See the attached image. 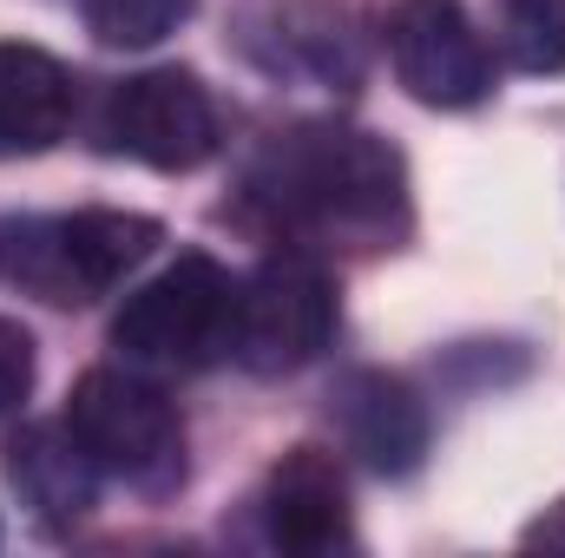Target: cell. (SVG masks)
I'll return each instance as SVG.
<instances>
[{
	"mask_svg": "<svg viewBox=\"0 0 565 558\" xmlns=\"http://www.w3.org/2000/svg\"><path fill=\"white\" fill-rule=\"evenodd\" d=\"M250 204L296 237V250H388L408 230V164L362 126L316 119L264 144Z\"/></svg>",
	"mask_w": 565,
	"mask_h": 558,
	"instance_id": "cell-1",
	"label": "cell"
},
{
	"mask_svg": "<svg viewBox=\"0 0 565 558\" xmlns=\"http://www.w3.org/2000/svg\"><path fill=\"white\" fill-rule=\"evenodd\" d=\"M158 244H164V224L145 211H106V204L60 211V217L13 211L0 217V282L53 309H79L113 296Z\"/></svg>",
	"mask_w": 565,
	"mask_h": 558,
	"instance_id": "cell-2",
	"label": "cell"
},
{
	"mask_svg": "<svg viewBox=\"0 0 565 558\" xmlns=\"http://www.w3.org/2000/svg\"><path fill=\"white\" fill-rule=\"evenodd\" d=\"M231 329H237V277L217 257L184 250L119 302L113 348L151 375H198L231 355Z\"/></svg>",
	"mask_w": 565,
	"mask_h": 558,
	"instance_id": "cell-3",
	"label": "cell"
},
{
	"mask_svg": "<svg viewBox=\"0 0 565 558\" xmlns=\"http://www.w3.org/2000/svg\"><path fill=\"white\" fill-rule=\"evenodd\" d=\"M66 427L106 480L139 493H171L184 480V420L139 368H86L66 395Z\"/></svg>",
	"mask_w": 565,
	"mask_h": 558,
	"instance_id": "cell-4",
	"label": "cell"
},
{
	"mask_svg": "<svg viewBox=\"0 0 565 558\" xmlns=\"http://www.w3.org/2000/svg\"><path fill=\"white\" fill-rule=\"evenodd\" d=\"M335 315H342V302H335V277L322 270V257L316 250H277L237 282L231 355L250 375H296L329 348Z\"/></svg>",
	"mask_w": 565,
	"mask_h": 558,
	"instance_id": "cell-5",
	"label": "cell"
},
{
	"mask_svg": "<svg viewBox=\"0 0 565 558\" xmlns=\"http://www.w3.org/2000/svg\"><path fill=\"white\" fill-rule=\"evenodd\" d=\"M217 99L191 66H145L106 93L99 112V144L151 171H198L204 158H217Z\"/></svg>",
	"mask_w": 565,
	"mask_h": 558,
	"instance_id": "cell-6",
	"label": "cell"
},
{
	"mask_svg": "<svg viewBox=\"0 0 565 558\" xmlns=\"http://www.w3.org/2000/svg\"><path fill=\"white\" fill-rule=\"evenodd\" d=\"M382 46L402 93L434 112H473L493 99V46L460 0H395L382 20Z\"/></svg>",
	"mask_w": 565,
	"mask_h": 558,
	"instance_id": "cell-7",
	"label": "cell"
},
{
	"mask_svg": "<svg viewBox=\"0 0 565 558\" xmlns=\"http://www.w3.org/2000/svg\"><path fill=\"white\" fill-rule=\"evenodd\" d=\"M329 420H335L342 447L382 480H408L434 440L427 401L388 368H349L329 395Z\"/></svg>",
	"mask_w": 565,
	"mask_h": 558,
	"instance_id": "cell-8",
	"label": "cell"
},
{
	"mask_svg": "<svg viewBox=\"0 0 565 558\" xmlns=\"http://www.w3.org/2000/svg\"><path fill=\"white\" fill-rule=\"evenodd\" d=\"M264 526H270V546L282 552H335L355 539V506H349V473L335 453L322 447H289L270 480H264Z\"/></svg>",
	"mask_w": 565,
	"mask_h": 558,
	"instance_id": "cell-9",
	"label": "cell"
},
{
	"mask_svg": "<svg viewBox=\"0 0 565 558\" xmlns=\"http://www.w3.org/2000/svg\"><path fill=\"white\" fill-rule=\"evenodd\" d=\"M7 480L20 493V506H33L40 526H79L93 506H99V466L93 453L79 447V433L60 420H26L13 440H7Z\"/></svg>",
	"mask_w": 565,
	"mask_h": 558,
	"instance_id": "cell-10",
	"label": "cell"
},
{
	"mask_svg": "<svg viewBox=\"0 0 565 558\" xmlns=\"http://www.w3.org/2000/svg\"><path fill=\"white\" fill-rule=\"evenodd\" d=\"M73 126V73L26 40H0V164L40 158Z\"/></svg>",
	"mask_w": 565,
	"mask_h": 558,
	"instance_id": "cell-11",
	"label": "cell"
},
{
	"mask_svg": "<svg viewBox=\"0 0 565 558\" xmlns=\"http://www.w3.org/2000/svg\"><path fill=\"white\" fill-rule=\"evenodd\" d=\"M493 53L513 73L559 79L565 73V0H487Z\"/></svg>",
	"mask_w": 565,
	"mask_h": 558,
	"instance_id": "cell-12",
	"label": "cell"
},
{
	"mask_svg": "<svg viewBox=\"0 0 565 558\" xmlns=\"http://www.w3.org/2000/svg\"><path fill=\"white\" fill-rule=\"evenodd\" d=\"M198 0H79V20L99 46H119V53H145L158 40H171L184 20H191Z\"/></svg>",
	"mask_w": 565,
	"mask_h": 558,
	"instance_id": "cell-13",
	"label": "cell"
},
{
	"mask_svg": "<svg viewBox=\"0 0 565 558\" xmlns=\"http://www.w3.org/2000/svg\"><path fill=\"white\" fill-rule=\"evenodd\" d=\"M26 395H33V335L13 315H0V415H13Z\"/></svg>",
	"mask_w": 565,
	"mask_h": 558,
	"instance_id": "cell-14",
	"label": "cell"
},
{
	"mask_svg": "<svg viewBox=\"0 0 565 558\" xmlns=\"http://www.w3.org/2000/svg\"><path fill=\"white\" fill-rule=\"evenodd\" d=\"M526 546H565V500L546 513V519H533V526H526Z\"/></svg>",
	"mask_w": 565,
	"mask_h": 558,
	"instance_id": "cell-15",
	"label": "cell"
}]
</instances>
